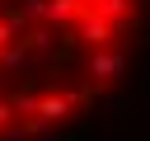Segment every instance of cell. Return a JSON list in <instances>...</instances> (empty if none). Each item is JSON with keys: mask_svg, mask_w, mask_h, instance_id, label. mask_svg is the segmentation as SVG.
Instances as JSON below:
<instances>
[{"mask_svg": "<svg viewBox=\"0 0 150 141\" xmlns=\"http://www.w3.org/2000/svg\"><path fill=\"white\" fill-rule=\"evenodd\" d=\"M145 0H0V141H61L127 85Z\"/></svg>", "mask_w": 150, "mask_h": 141, "instance_id": "6da1fadb", "label": "cell"}]
</instances>
